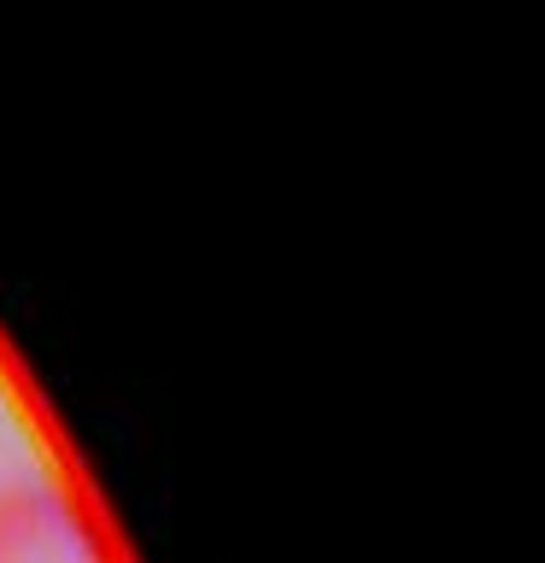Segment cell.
Masks as SVG:
<instances>
[{
	"label": "cell",
	"mask_w": 545,
	"mask_h": 563,
	"mask_svg": "<svg viewBox=\"0 0 545 563\" xmlns=\"http://www.w3.org/2000/svg\"><path fill=\"white\" fill-rule=\"evenodd\" d=\"M0 563H118L94 517L53 482L0 487Z\"/></svg>",
	"instance_id": "obj_1"
}]
</instances>
